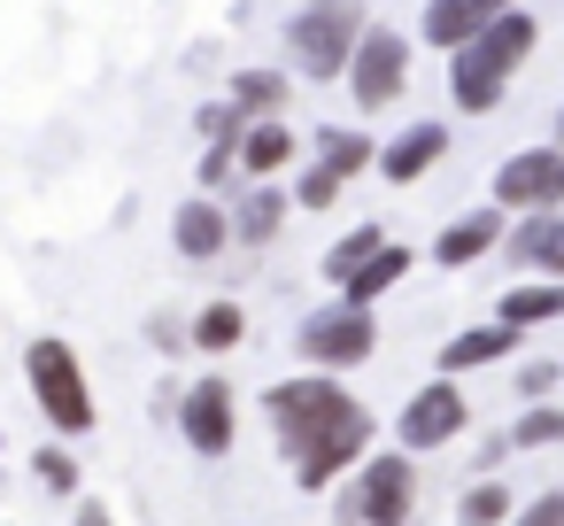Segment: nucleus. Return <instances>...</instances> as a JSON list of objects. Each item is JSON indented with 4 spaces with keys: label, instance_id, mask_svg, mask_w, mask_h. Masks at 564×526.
I'll return each mask as SVG.
<instances>
[{
    "label": "nucleus",
    "instance_id": "f257e3e1",
    "mask_svg": "<svg viewBox=\"0 0 564 526\" xmlns=\"http://www.w3.org/2000/svg\"><path fill=\"white\" fill-rule=\"evenodd\" d=\"M263 426L294 472L302 495H325L340 487L371 449H379V418L364 410V395L333 372H294V379H271L263 387Z\"/></svg>",
    "mask_w": 564,
    "mask_h": 526
},
{
    "label": "nucleus",
    "instance_id": "f03ea898",
    "mask_svg": "<svg viewBox=\"0 0 564 526\" xmlns=\"http://www.w3.org/2000/svg\"><path fill=\"white\" fill-rule=\"evenodd\" d=\"M533 47H541V24H533L525 9L487 17V24L448 55V94H456V109H464V117H495V101H502L510 78L533 63Z\"/></svg>",
    "mask_w": 564,
    "mask_h": 526
},
{
    "label": "nucleus",
    "instance_id": "7ed1b4c3",
    "mask_svg": "<svg viewBox=\"0 0 564 526\" xmlns=\"http://www.w3.org/2000/svg\"><path fill=\"white\" fill-rule=\"evenodd\" d=\"M24 387H32V402H40V418L55 426V441H86L94 433V379H86V364H78V348L63 341V333H40V341H24Z\"/></svg>",
    "mask_w": 564,
    "mask_h": 526
},
{
    "label": "nucleus",
    "instance_id": "20e7f679",
    "mask_svg": "<svg viewBox=\"0 0 564 526\" xmlns=\"http://www.w3.org/2000/svg\"><path fill=\"white\" fill-rule=\"evenodd\" d=\"M333 518H340V526H410V518H417V457L371 449V457L333 487Z\"/></svg>",
    "mask_w": 564,
    "mask_h": 526
},
{
    "label": "nucleus",
    "instance_id": "39448f33",
    "mask_svg": "<svg viewBox=\"0 0 564 526\" xmlns=\"http://www.w3.org/2000/svg\"><path fill=\"white\" fill-rule=\"evenodd\" d=\"M364 9L356 0H302V9L286 17V71H302V78H340L348 71V55H356V40H364Z\"/></svg>",
    "mask_w": 564,
    "mask_h": 526
},
{
    "label": "nucleus",
    "instance_id": "423d86ee",
    "mask_svg": "<svg viewBox=\"0 0 564 526\" xmlns=\"http://www.w3.org/2000/svg\"><path fill=\"white\" fill-rule=\"evenodd\" d=\"M294 356H302V372H333V379H348L356 364H371L379 356V310H356V302H317L302 325H294Z\"/></svg>",
    "mask_w": 564,
    "mask_h": 526
},
{
    "label": "nucleus",
    "instance_id": "0eeeda50",
    "mask_svg": "<svg viewBox=\"0 0 564 526\" xmlns=\"http://www.w3.org/2000/svg\"><path fill=\"white\" fill-rule=\"evenodd\" d=\"M348 101H356V117H379V109H394L402 94H410V40L402 32H387V24H364V40H356V55H348Z\"/></svg>",
    "mask_w": 564,
    "mask_h": 526
},
{
    "label": "nucleus",
    "instance_id": "6e6552de",
    "mask_svg": "<svg viewBox=\"0 0 564 526\" xmlns=\"http://www.w3.org/2000/svg\"><path fill=\"white\" fill-rule=\"evenodd\" d=\"M171 426H178V441H186L202 464L232 457V441H240V395H232V379H225V372H202L194 387H178Z\"/></svg>",
    "mask_w": 564,
    "mask_h": 526
},
{
    "label": "nucleus",
    "instance_id": "1a4fd4ad",
    "mask_svg": "<svg viewBox=\"0 0 564 526\" xmlns=\"http://www.w3.org/2000/svg\"><path fill=\"white\" fill-rule=\"evenodd\" d=\"M464 433H471V402H464V387L441 379V372L394 410V449H402V457H433V449H448V441H464Z\"/></svg>",
    "mask_w": 564,
    "mask_h": 526
},
{
    "label": "nucleus",
    "instance_id": "9d476101",
    "mask_svg": "<svg viewBox=\"0 0 564 526\" xmlns=\"http://www.w3.org/2000/svg\"><path fill=\"white\" fill-rule=\"evenodd\" d=\"M495 210L502 217H541V210H564V148H518L495 163Z\"/></svg>",
    "mask_w": 564,
    "mask_h": 526
},
{
    "label": "nucleus",
    "instance_id": "9b49d317",
    "mask_svg": "<svg viewBox=\"0 0 564 526\" xmlns=\"http://www.w3.org/2000/svg\"><path fill=\"white\" fill-rule=\"evenodd\" d=\"M518 279H564V210H541V217H518L495 248Z\"/></svg>",
    "mask_w": 564,
    "mask_h": 526
},
{
    "label": "nucleus",
    "instance_id": "f8f14e48",
    "mask_svg": "<svg viewBox=\"0 0 564 526\" xmlns=\"http://www.w3.org/2000/svg\"><path fill=\"white\" fill-rule=\"evenodd\" d=\"M441 155H448V125H441V117H425V125H402V132L371 155V171H379L387 186H417Z\"/></svg>",
    "mask_w": 564,
    "mask_h": 526
},
{
    "label": "nucleus",
    "instance_id": "ddd939ff",
    "mask_svg": "<svg viewBox=\"0 0 564 526\" xmlns=\"http://www.w3.org/2000/svg\"><path fill=\"white\" fill-rule=\"evenodd\" d=\"M518 341H525V333H510V325H495V318H487V325H464V333H448V341L433 348V372H441V379H464V372L510 364Z\"/></svg>",
    "mask_w": 564,
    "mask_h": 526
},
{
    "label": "nucleus",
    "instance_id": "4468645a",
    "mask_svg": "<svg viewBox=\"0 0 564 526\" xmlns=\"http://www.w3.org/2000/svg\"><path fill=\"white\" fill-rule=\"evenodd\" d=\"M225 210H232V248H271V240L286 233V217H294V202H286V186H279V179L240 186Z\"/></svg>",
    "mask_w": 564,
    "mask_h": 526
},
{
    "label": "nucleus",
    "instance_id": "2eb2a0df",
    "mask_svg": "<svg viewBox=\"0 0 564 526\" xmlns=\"http://www.w3.org/2000/svg\"><path fill=\"white\" fill-rule=\"evenodd\" d=\"M171 248H178L186 264H217V256L232 248V210L209 202V194L178 202V217H171Z\"/></svg>",
    "mask_w": 564,
    "mask_h": 526
},
{
    "label": "nucleus",
    "instance_id": "dca6fc26",
    "mask_svg": "<svg viewBox=\"0 0 564 526\" xmlns=\"http://www.w3.org/2000/svg\"><path fill=\"white\" fill-rule=\"evenodd\" d=\"M502 233H510V217H502L495 202H487V210H464V217H448V225H441L433 264H441V271H464V264L495 256V248H502Z\"/></svg>",
    "mask_w": 564,
    "mask_h": 526
},
{
    "label": "nucleus",
    "instance_id": "f3484780",
    "mask_svg": "<svg viewBox=\"0 0 564 526\" xmlns=\"http://www.w3.org/2000/svg\"><path fill=\"white\" fill-rule=\"evenodd\" d=\"M232 163H240V186H263V179H279V171L294 163V132H286V117L240 125V140H232Z\"/></svg>",
    "mask_w": 564,
    "mask_h": 526
},
{
    "label": "nucleus",
    "instance_id": "a211bd4d",
    "mask_svg": "<svg viewBox=\"0 0 564 526\" xmlns=\"http://www.w3.org/2000/svg\"><path fill=\"white\" fill-rule=\"evenodd\" d=\"M556 318H564V279H510L495 302V325H510V333H541Z\"/></svg>",
    "mask_w": 564,
    "mask_h": 526
},
{
    "label": "nucleus",
    "instance_id": "6ab92c4d",
    "mask_svg": "<svg viewBox=\"0 0 564 526\" xmlns=\"http://www.w3.org/2000/svg\"><path fill=\"white\" fill-rule=\"evenodd\" d=\"M410 264H417V248H410V240H387V248H379V256H371L356 279H340L333 294H340V302H356V310H379V302H387V294L410 279Z\"/></svg>",
    "mask_w": 564,
    "mask_h": 526
},
{
    "label": "nucleus",
    "instance_id": "aec40b11",
    "mask_svg": "<svg viewBox=\"0 0 564 526\" xmlns=\"http://www.w3.org/2000/svg\"><path fill=\"white\" fill-rule=\"evenodd\" d=\"M225 101L240 109V125H263V117H279V109L294 101V78H286V71H271V63H248V71H232Z\"/></svg>",
    "mask_w": 564,
    "mask_h": 526
},
{
    "label": "nucleus",
    "instance_id": "412c9836",
    "mask_svg": "<svg viewBox=\"0 0 564 526\" xmlns=\"http://www.w3.org/2000/svg\"><path fill=\"white\" fill-rule=\"evenodd\" d=\"M487 17H502V9H487V0H425V17H417V40L425 47H441V55H456Z\"/></svg>",
    "mask_w": 564,
    "mask_h": 526
},
{
    "label": "nucleus",
    "instance_id": "4be33fe9",
    "mask_svg": "<svg viewBox=\"0 0 564 526\" xmlns=\"http://www.w3.org/2000/svg\"><path fill=\"white\" fill-rule=\"evenodd\" d=\"M248 341V310L232 302V294H217V302H202L194 318H186V348L194 356H232Z\"/></svg>",
    "mask_w": 564,
    "mask_h": 526
},
{
    "label": "nucleus",
    "instance_id": "5701e85b",
    "mask_svg": "<svg viewBox=\"0 0 564 526\" xmlns=\"http://www.w3.org/2000/svg\"><path fill=\"white\" fill-rule=\"evenodd\" d=\"M371 155H379V140H371L364 125H325V132H317V163H325L333 179H364Z\"/></svg>",
    "mask_w": 564,
    "mask_h": 526
},
{
    "label": "nucleus",
    "instance_id": "b1692460",
    "mask_svg": "<svg viewBox=\"0 0 564 526\" xmlns=\"http://www.w3.org/2000/svg\"><path fill=\"white\" fill-rule=\"evenodd\" d=\"M502 433H510V457L564 449V402H518V418H510Z\"/></svg>",
    "mask_w": 564,
    "mask_h": 526
},
{
    "label": "nucleus",
    "instance_id": "393cba45",
    "mask_svg": "<svg viewBox=\"0 0 564 526\" xmlns=\"http://www.w3.org/2000/svg\"><path fill=\"white\" fill-rule=\"evenodd\" d=\"M510 511H518V495H510V480H502V472H479V480L464 487V503H456V518H464V526H510Z\"/></svg>",
    "mask_w": 564,
    "mask_h": 526
},
{
    "label": "nucleus",
    "instance_id": "a878e982",
    "mask_svg": "<svg viewBox=\"0 0 564 526\" xmlns=\"http://www.w3.org/2000/svg\"><path fill=\"white\" fill-rule=\"evenodd\" d=\"M379 248H387V225H348V233L325 248V279H333V287H340V279H356Z\"/></svg>",
    "mask_w": 564,
    "mask_h": 526
},
{
    "label": "nucleus",
    "instance_id": "bb28decb",
    "mask_svg": "<svg viewBox=\"0 0 564 526\" xmlns=\"http://www.w3.org/2000/svg\"><path fill=\"white\" fill-rule=\"evenodd\" d=\"M32 480H40L47 495H63V503H78V495H86V487H78V457H70V441L32 449Z\"/></svg>",
    "mask_w": 564,
    "mask_h": 526
},
{
    "label": "nucleus",
    "instance_id": "cd10ccee",
    "mask_svg": "<svg viewBox=\"0 0 564 526\" xmlns=\"http://www.w3.org/2000/svg\"><path fill=\"white\" fill-rule=\"evenodd\" d=\"M556 387H564V364L556 356H518V372H510V395L518 402H556Z\"/></svg>",
    "mask_w": 564,
    "mask_h": 526
},
{
    "label": "nucleus",
    "instance_id": "c85d7f7f",
    "mask_svg": "<svg viewBox=\"0 0 564 526\" xmlns=\"http://www.w3.org/2000/svg\"><path fill=\"white\" fill-rule=\"evenodd\" d=\"M340 194H348V179H333V171H325L317 155H310V163H302V179L286 186V202H294V210H333Z\"/></svg>",
    "mask_w": 564,
    "mask_h": 526
},
{
    "label": "nucleus",
    "instance_id": "c756f323",
    "mask_svg": "<svg viewBox=\"0 0 564 526\" xmlns=\"http://www.w3.org/2000/svg\"><path fill=\"white\" fill-rule=\"evenodd\" d=\"M194 132H202V148H232V140H240V109L217 94V101L194 109Z\"/></svg>",
    "mask_w": 564,
    "mask_h": 526
},
{
    "label": "nucleus",
    "instance_id": "7c9ffc66",
    "mask_svg": "<svg viewBox=\"0 0 564 526\" xmlns=\"http://www.w3.org/2000/svg\"><path fill=\"white\" fill-rule=\"evenodd\" d=\"M510 526H564V487H541L510 511Z\"/></svg>",
    "mask_w": 564,
    "mask_h": 526
},
{
    "label": "nucleus",
    "instance_id": "2f4dec72",
    "mask_svg": "<svg viewBox=\"0 0 564 526\" xmlns=\"http://www.w3.org/2000/svg\"><path fill=\"white\" fill-rule=\"evenodd\" d=\"M502 457H510V433H502V426H495V433H479L471 464H479V472H502Z\"/></svg>",
    "mask_w": 564,
    "mask_h": 526
},
{
    "label": "nucleus",
    "instance_id": "473e14b6",
    "mask_svg": "<svg viewBox=\"0 0 564 526\" xmlns=\"http://www.w3.org/2000/svg\"><path fill=\"white\" fill-rule=\"evenodd\" d=\"M148 333H155V348H163V356H178V348H186V318H171V310H163Z\"/></svg>",
    "mask_w": 564,
    "mask_h": 526
},
{
    "label": "nucleus",
    "instance_id": "72a5a7b5",
    "mask_svg": "<svg viewBox=\"0 0 564 526\" xmlns=\"http://www.w3.org/2000/svg\"><path fill=\"white\" fill-rule=\"evenodd\" d=\"M78 526H117V511L101 495H78Z\"/></svg>",
    "mask_w": 564,
    "mask_h": 526
},
{
    "label": "nucleus",
    "instance_id": "f704fd0d",
    "mask_svg": "<svg viewBox=\"0 0 564 526\" xmlns=\"http://www.w3.org/2000/svg\"><path fill=\"white\" fill-rule=\"evenodd\" d=\"M549 148H564V109H556V140H549Z\"/></svg>",
    "mask_w": 564,
    "mask_h": 526
},
{
    "label": "nucleus",
    "instance_id": "c9c22d12",
    "mask_svg": "<svg viewBox=\"0 0 564 526\" xmlns=\"http://www.w3.org/2000/svg\"><path fill=\"white\" fill-rule=\"evenodd\" d=\"M487 9H518V0H487Z\"/></svg>",
    "mask_w": 564,
    "mask_h": 526
},
{
    "label": "nucleus",
    "instance_id": "e433bc0d",
    "mask_svg": "<svg viewBox=\"0 0 564 526\" xmlns=\"http://www.w3.org/2000/svg\"><path fill=\"white\" fill-rule=\"evenodd\" d=\"M448 526H464V518H448Z\"/></svg>",
    "mask_w": 564,
    "mask_h": 526
},
{
    "label": "nucleus",
    "instance_id": "4c0bfd02",
    "mask_svg": "<svg viewBox=\"0 0 564 526\" xmlns=\"http://www.w3.org/2000/svg\"><path fill=\"white\" fill-rule=\"evenodd\" d=\"M0 449H9V441H0Z\"/></svg>",
    "mask_w": 564,
    "mask_h": 526
}]
</instances>
